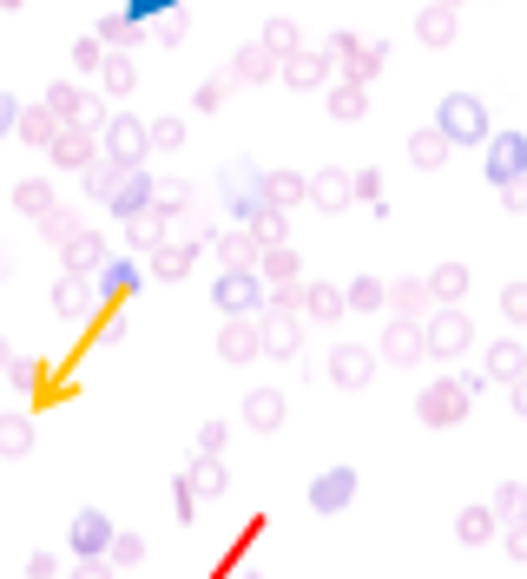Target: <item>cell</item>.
Returning <instances> with one entry per match:
<instances>
[{
	"label": "cell",
	"mask_w": 527,
	"mask_h": 579,
	"mask_svg": "<svg viewBox=\"0 0 527 579\" xmlns=\"http://www.w3.org/2000/svg\"><path fill=\"white\" fill-rule=\"evenodd\" d=\"M435 126L448 132V145H481L488 139V106L475 93H448L442 112H435Z\"/></svg>",
	"instance_id": "6da1fadb"
},
{
	"label": "cell",
	"mask_w": 527,
	"mask_h": 579,
	"mask_svg": "<svg viewBox=\"0 0 527 579\" xmlns=\"http://www.w3.org/2000/svg\"><path fill=\"white\" fill-rule=\"evenodd\" d=\"M468 395H475L468 382H429L422 402H416V415L429 428H448V422H462V415H468Z\"/></svg>",
	"instance_id": "7a4b0ae2"
},
{
	"label": "cell",
	"mask_w": 527,
	"mask_h": 579,
	"mask_svg": "<svg viewBox=\"0 0 527 579\" xmlns=\"http://www.w3.org/2000/svg\"><path fill=\"white\" fill-rule=\"evenodd\" d=\"M468 343H475V323H468L455 303H442V310L429 316V356H462Z\"/></svg>",
	"instance_id": "3957f363"
},
{
	"label": "cell",
	"mask_w": 527,
	"mask_h": 579,
	"mask_svg": "<svg viewBox=\"0 0 527 579\" xmlns=\"http://www.w3.org/2000/svg\"><path fill=\"white\" fill-rule=\"evenodd\" d=\"M488 178H495V185H521L527 178V139L521 132H495V145H488Z\"/></svg>",
	"instance_id": "277c9868"
},
{
	"label": "cell",
	"mask_w": 527,
	"mask_h": 579,
	"mask_svg": "<svg viewBox=\"0 0 527 579\" xmlns=\"http://www.w3.org/2000/svg\"><path fill=\"white\" fill-rule=\"evenodd\" d=\"M383 356L389 362H422L429 356V323H416V316H396L383 336Z\"/></svg>",
	"instance_id": "5b68a950"
},
{
	"label": "cell",
	"mask_w": 527,
	"mask_h": 579,
	"mask_svg": "<svg viewBox=\"0 0 527 579\" xmlns=\"http://www.w3.org/2000/svg\"><path fill=\"white\" fill-rule=\"evenodd\" d=\"M350 494H356V468H330V474L310 481V507H317V514H343Z\"/></svg>",
	"instance_id": "8992f818"
},
{
	"label": "cell",
	"mask_w": 527,
	"mask_h": 579,
	"mask_svg": "<svg viewBox=\"0 0 527 579\" xmlns=\"http://www.w3.org/2000/svg\"><path fill=\"white\" fill-rule=\"evenodd\" d=\"M330 376L343 382V389H363L369 376H376V349H363V343H343L330 356Z\"/></svg>",
	"instance_id": "52a82bcc"
},
{
	"label": "cell",
	"mask_w": 527,
	"mask_h": 579,
	"mask_svg": "<svg viewBox=\"0 0 527 579\" xmlns=\"http://www.w3.org/2000/svg\"><path fill=\"white\" fill-rule=\"evenodd\" d=\"M488 382H521L527 376V343H488Z\"/></svg>",
	"instance_id": "ba28073f"
},
{
	"label": "cell",
	"mask_w": 527,
	"mask_h": 579,
	"mask_svg": "<svg viewBox=\"0 0 527 579\" xmlns=\"http://www.w3.org/2000/svg\"><path fill=\"white\" fill-rule=\"evenodd\" d=\"M145 139H152V132H145L139 119H112V132H106V145H112V165H132V158L145 152Z\"/></svg>",
	"instance_id": "9c48e42d"
},
{
	"label": "cell",
	"mask_w": 527,
	"mask_h": 579,
	"mask_svg": "<svg viewBox=\"0 0 527 579\" xmlns=\"http://www.w3.org/2000/svg\"><path fill=\"white\" fill-rule=\"evenodd\" d=\"M73 547H80L86 560H106V547H112L106 514H80V527H73Z\"/></svg>",
	"instance_id": "30bf717a"
},
{
	"label": "cell",
	"mask_w": 527,
	"mask_h": 579,
	"mask_svg": "<svg viewBox=\"0 0 527 579\" xmlns=\"http://www.w3.org/2000/svg\"><path fill=\"white\" fill-rule=\"evenodd\" d=\"M310 198H317L323 211H336V204L356 198V178L350 172H317V178H310Z\"/></svg>",
	"instance_id": "8fae6325"
},
{
	"label": "cell",
	"mask_w": 527,
	"mask_h": 579,
	"mask_svg": "<svg viewBox=\"0 0 527 579\" xmlns=\"http://www.w3.org/2000/svg\"><path fill=\"white\" fill-rule=\"evenodd\" d=\"M416 33H422V47H448L455 40V7H422V20H416Z\"/></svg>",
	"instance_id": "7c38bea8"
},
{
	"label": "cell",
	"mask_w": 527,
	"mask_h": 579,
	"mask_svg": "<svg viewBox=\"0 0 527 579\" xmlns=\"http://www.w3.org/2000/svg\"><path fill=\"white\" fill-rule=\"evenodd\" d=\"M409 158H416L422 172H435V165L448 158V132H442V126H422L416 139H409Z\"/></svg>",
	"instance_id": "4fadbf2b"
},
{
	"label": "cell",
	"mask_w": 527,
	"mask_h": 579,
	"mask_svg": "<svg viewBox=\"0 0 527 579\" xmlns=\"http://www.w3.org/2000/svg\"><path fill=\"white\" fill-rule=\"evenodd\" d=\"M495 527H501V514H495V507H462V520H455V533H462L468 547L495 540Z\"/></svg>",
	"instance_id": "5bb4252c"
},
{
	"label": "cell",
	"mask_w": 527,
	"mask_h": 579,
	"mask_svg": "<svg viewBox=\"0 0 527 579\" xmlns=\"http://www.w3.org/2000/svg\"><path fill=\"white\" fill-rule=\"evenodd\" d=\"M429 297H435V290H429L422 277H402V283H389V303H396L402 316H422V310H429Z\"/></svg>",
	"instance_id": "9a60e30c"
},
{
	"label": "cell",
	"mask_w": 527,
	"mask_h": 579,
	"mask_svg": "<svg viewBox=\"0 0 527 579\" xmlns=\"http://www.w3.org/2000/svg\"><path fill=\"white\" fill-rule=\"evenodd\" d=\"M284 73H290V86H297V93H310V86H323L330 60H323V53H297V60H284Z\"/></svg>",
	"instance_id": "2e32d148"
},
{
	"label": "cell",
	"mask_w": 527,
	"mask_h": 579,
	"mask_svg": "<svg viewBox=\"0 0 527 579\" xmlns=\"http://www.w3.org/2000/svg\"><path fill=\"white\" fill-rule=\"evenodd\" d=\"M429 290H435V303H462L468 297V264H442L429 277Z\"/></svg>",
	"instance_id": "e0dca14e"
},
{
	"label": "cell",
	"mask_w": 527,
	"mask_h": 579,
	"mask_svg": "<svg viewBox=\"0 0 527 579\" xmlns=\"http://www.w3.org/2000/svg\"><path fill=\"white\" fill-rule=\"evenodd\" d=\"M257 349H264V329H251V323H231V329H224V356H231V362H251Z\"/></svg>",
	"instance_id": "ac0fdd59"
},
{
	"label": "cell",
	"mask_w": 527,
	"mask_h": 579,
	"mask_svg": "<svg viewBox=\"0 0 527 579\" xmlns=\"http://www.w3.org/2000/svg\"><path fill=\"white\" fill-rule=\"evenodd\" d=\"M244 422H251V428H277V422H284V395L257 389L251 402H244Z\"/></svg>",
	"instance_id": "d6986e66"
},
{
	"label": "cell",
	"mask_w": 527,
	"mask_h": 579,
	"mask_svg": "<svg viewBox=\"0 0 527 579\" xmlns=\"http://www.w3.org/2000/svg\"><path fill=\"white\" fill-rule=\"evenodd\" d=\"M495 514L508 520V527H521L527 520V481H501L495 487Z\"/></svg>",
	"instance_id": "ffe728a7"
},
{
	"label": "cell",
	"mask_w": 527,
	"mask_h": 579,
	"mask_svg": "<svg viewBox=\"0 0 527 579\" xmlns=\"http://www.w3.org/2000/svg\"><path fill=\"white\" fill-rule=\"evenodd\" d=\"M363 106H369L363 79H343V86L330 93V112H336V119H363Z\"/></svg>",
	"instance_id": "44dd1931"
},
{
	"label": "cell",
	"mask_w": 527,
	"mask_h": 579,
	"mask_svg": "<svg viewBox=\"0 0 527 579\" xmlns=\"http://www.w3.org/2000/svg\"><path fill=\"white\" fill-rule=\"evenodd\" d=\"M33 448V428H27V415H0V454L14 461V454H27Z\"/></svg>",
	"instance_id": "7402d4cb"
},
{
	"label": "cell",
	"mask_w": 527,
	"mask_h": 579,
	"mask_svg": "<svg viewBox=\"0 0 527 579\" xmlns=\"http://www.w3.org/2000/svg\"><path fill=\"white\" fill-rule=\"evenodd\" d=\"M53 158H60V165H93V139L60 126V139H53Z\"/></svg>",
	"instance_id": "603a6c76"
},
{
	"label": "cell",
	"mask_w": 527,
	"mask_h": 579,
	"mask_svg": "<svg viewBox=\"0 0 527 579\" xmlns=\"http://www.w3.org/2000/svg\"><path fill=\"white\" fill-rule=\"evenodd\" d=\"M304 310L317 316V323H330V316H343V310H350V297H336L330 283H317V290H304Z\"/></svg>",
	"instance_id": "cb8c5ba5"
},
{
	"label": "cell",
	"mask_w": 527,
	"mask_h": 579,
	"mask_svg": "<svg viewBox=\"0 0 527 579\" xmlns=\"http://www.w3.org/2000/svg\"><path fill=\"white\" fill-rule=\"evenodd\" d=\"M257 329H264V349H271V356H297V323H284V316L271 323V316H264Z\"/></svg>",
	"instance_id": "d4e9b609"
},
{
	"label": "cell",
	"mask_w": 527,
	"mask_h": 579,
	"mask_svg": "<svg viewBox=\"0 0 527 579\" xmlns=\"http://www.w3.org/2000/svg\"><path fill=\"white\" fill-rule=\"evenodd\" d=\"M66 257H73V270H99L106 264V244H99V237H66Z\"/></svg>",
	"instance_id": "484cf974"
},
{
	"label": "cell",
	"mask_w": 527,
	"mask_h": 579,
	"mask_svg": "<svg viewBox=\"0 0 527 579\" xmlns=\"http://www.w3.org/2000/svg\"><path fill=\"white\" fill-rule=\"evenodd\" d=\"M152 270H159V277H185V270H192V244H159Z\"/></svg>",
	"instance_id": "4316f807"
},
{
	"label": "cell",
	"mask_w": 527,
	"mask_h": 579,
	"mask_svg": "<svg viewBox=\"0 0 527 579\" xmlns=\"http://www.w3.org/2000/svg\"><path fill=\"white\" fill-rule=\"evenodd\" d=\"M218 303H224V310H238V316H244V310L257 303V283H251V277H224V283H218Z\"/></svg>",
	"instance_id": "83f0119b"
},
{
	"label": "cell",
	"mask_w": 527,
	"mask_h": 579,
	"mask_svg": "<svg viewBox=\"0 0 527 579\" xmlns=\"http://www.w3.org/2000/svg\"><path fill=\"white\" fill-rule=\"evenodd\" d=\"M310 191V178H297V172H277V178H264V198L271 204H297Z\"/></svg>",
	"instance_id": "f1b7e54d"
},
{
	"label": "cell",
	"mask_w": 527,
	"mask_h": 579,
	"mask_svg": "<svg viewBox=\"0 0 527 579\" xmlns=\"http://www.w3.org/2000/svg\"><path fill=\"white\" fill-rule=\"evenodd\" d=\"M383 303H389V283H376V277L350 283V310H383Z\"/></svg>",
	"instance_id": "f546056e"
},
{
	"label": "cell",
	"mask_w": 527,
	"mask_h": 579,
	"mask_svg": "<svg viewBox=\"0 0 527 579\" xmlns=\"http://www.w3.org/2000/svg\"><path fill=\"white\" fill-rule=\"evenodd\" d=\"M106 560H112V566H139V560H145V540H139V533H112Z\"/></svg>",
	"instance_id": "4dcf8cb0"
},
{
	"label": "cell",
	"mask_w": 527,
	"mask_h": 579,
	"mask_svg": "<svg viewBox=\"0 0 527 579\" xmlns=\"http://www.w3.org/2000/svg\"><path fill=\"white\" fill-rule=\"evenodd\" d=\"M86 303H93V290H86V283H60V290H53V310H60V316H80Z\"/></svg>",
	"instance_id": "1f68e13d"
},
{
	"label": "cell",
	"mask_w": 527,
	"mask_h": 579,
	"mask_svg": "<svg viewBox=\"0 0 527 579\" xmlns=\"http://www.w3.org/2000/svg\"><path fill=\"white\" fill-rule=\"evenodd\" d=\"M264 47H271L277 60H297V33H290V20H271V27H264Z\"/></svg>",
	"instance_id": "d6a6232c"
},
{
	"label": "cell",
	"mask_w": 527,
	"mask_h": 579,
	"mask_svg": "<svg viewBox=\"0 0 527 579\" xmlns=\"http://www.w3.org/2000/svg\"><path fill=\"white\" fill-rule=\"evenodd\" d=\"M264 277H277V283H290L297 277V257L284 251V244H271V251H264Z\"/></svg>",
	"instance_id": "836d02e7"
},
{
	"label": "cell",
	"mask_w": 527,
	"mask_h": 579,
	"mask_svg": "<svg viewBox=\"0 0 527 579\" xmlns=\"http://www.w3.org/2000/svg\"><path fill=\"white\" fill-rule=\"evenodd\" d=\"M20 211L47 218V211H53V191H47V185H20Z\"/></svg>",
	"instance_id": "e575fe53"
},
{
	"label": "cell",
	"mask_w": 527,
	"mask_h": 579,
	"mask_svg": "<svg viewBox=\"0 0 527 579\" xmlns=\"http://www.w3.org/2000/svg\"><path fill=\"white\" fill-rule=\"evenodd\" d=\"M99 79H106V93H132V66L126 60H106V66H99Z\"/></svg>",
	"instance_id": "d590c367"
},
{
	"label": "cell",
	"mask_w": 527,
	"mask_h": 579,
	"mask_svg": "<svg viewBox=\"0 0 527 579\" xmlns=\"http://www.w3.org/2000/svg\"><path fill=\"white\" fill-rule=\"evenodd\" d=\"M501 310H508V323H527V283H508V290H501Z\"/></svg>",
	"instance_id": "8d00e7d4"
},
{
	"label": "cell",
	"mask_w": 527,
	"mask_h": 579,
	"mask_svg": "<svg viewBox=\"0 0 527 579\" xmlns=\"http://www.w3.org/2000/svg\"><path fill=\"white\" fill-rule=\"evenodd\" d=\"M178 139H185V126H178V119H159V126H152V145H165V152H172Z\"/></svg>",
	"instance_id": "74e56055"
},
{
	"label": "cell",
	"mask_w": 527,
	"mask_h": 579,
	"mask_svg": "<svg viewBox=\"0 0 527 579\" xmlns=\"http://www.w3.org/2000/svg\"><path fill=\"white\" fill-rule=\"evenodd\" d=\"M356 198H369V204H383V178H376V172H356Z\"/></svg>",
	"instance_id": "f35d334b"
},
{
	"label": "cell",
	"mask_w": 527,
	"mask_h": 579,
	"mask_svg": "<svg viewBox=\"0 0 527 579\" xmlns=\"http://www.w3.org/2000/svg\"><path fill=\"white\" fill-rule=\"evenodd\" d=\"M224 93H231V79H205V86H198V106H218Z\"/></svg>",
	"instance_id": "ab89813d"
},
{
	"label": "cell",
	"mask_w": 527,
	"mask_h": 579,
	"mask_svg": "<svg viewBox=\"0 0 527 579\" xmlns=\"http://www.w3.org/2000/svg\"><path fill=\"white\" fill-rule=\"evenodd\" d=\"M99 33H106V40H119V47H126V40H139V27H132V20H106Z\"/></svg>",
	"instance_id": "60d3db41"
},
{
	"label": "cell",
	"mask_w": 527,
	"mask_h": 579,
	"mask_svg": "<svg viewBox=\"0 0 527 579\" xmlns=\"http://www.w3.org/2000/svg\"><path fill=\"white\" fill-rule=\"evenodd\" d=\"M20 126V106H14V99H7V93H0V139H7V132H14Z\"/></svg>",
	"instance_id": "b9f144b4"
},
{
	"label": "cell",
	"mask_w": 527,
	"mask_h": 579,
	"mask_svg": "<svg viewBox=\"0 0 527 579\" xmlns=\"http://www.w3.org/2000/svg\"><path fill=\"white\" fill-rule=\"evenodd\" d=\"M198 448H205V454H218V448H224V422H211L205 435H198Z\"/></svg>",
	"instance_id": "7bdbcfd3"
},
{
	"label": "cell",
	"mask_w": 527,
	"mask_h": 579,
	"mask_svg": "<svg viewBox=\"0 0 527 579\" xmlns=\"http://www.w3.org/2000/svg\"><path fill=\"white\" fill-rule=\"evenodd\" d=\"M501 198H508L514 211H527V178H521V185H501Z\"/></svg>",
	"instance_id": "ee69618b"
},
{
	"label": "cell",
	"mask_w": 527,
	"mask_h": 579,
	"mask_svg": "<svg viewBox=\"0 0 527 579\" xmlns=\"http://www.w3.org/2000/svg\"><path fill=\"white\" fill-rule=\"evenodd\" d=\"M508 547H514V553H521V560H527V520H521V527L508 533Z\"/></svg>",
	"instance_id": "f6af8a7d"
},
{
	"label": "cell",
	"mask_w": 527,
	"mask_h": 579,
	"mask_svg": "<svg viewBox=\"0 0 527 579\" xmlns=\"http://www.w3.org/2000/svg\"><path fill=\"white\" fill-rule=\"evenodd\" d=\"M514 415H527V376L514 382Z\"/></svg>",
	"instance_id": "bcb514c9"
},
{
	"label": "cell",
	"mask_w": 527,
	"mask_h": 579,
	"mask_svg": "<svg viewBox=\"0 0 527 579\" xmlns=\"http://www.w3.org/2000/svg\"><path fill=\"white\" fill-rule=\"evenodd\" d=\"M73 579H106V566H99V560H86V566H80V573H73Z\"/></svg>",
	"instance_id": "7dc6e473"
},
{
	"label": "cell",
	"mask_w": 527,
	"mask_h": 579,
	"mask_svg": "<svg viewBox=\"0 0 527 579\" xmlns=\"http://www.w3.org/2000/svg\"><path fill=\"white\" fill-rule=\"evenodd\" d=\"M0 7H20V0H0Z\"/></svg>",
	"instance_id": "c3c4849f"
},
{
	"label": "cell",
	"mask_w": 527,
	"mask_h": 579,
	"mask_svg": "<svg viewBox=\"0 0 527 579\" xmlns=\"http://www.w3.org/2000/svg\"><path fill=\"white\" fill-rule=\"evenodd\" d=\"M442 7H455V0H442Z\"/></svg>",
	"instance_id": "681fc988"
}]
</instances>
